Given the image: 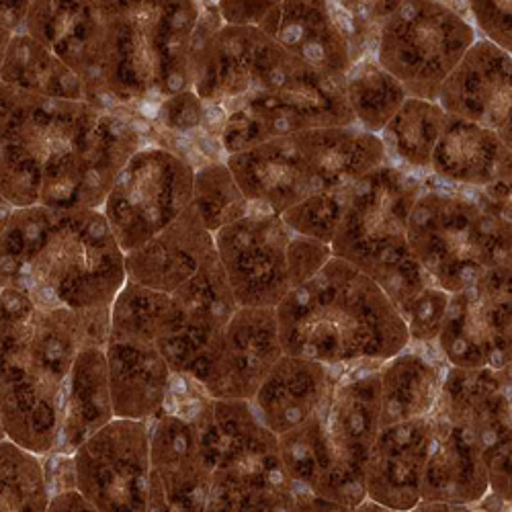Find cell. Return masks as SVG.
<instances>
[{"label": "cell", "instance_id": "28", "mask_svg": "<svg viewBox=\"0 0 512 512\" xmlns=\"http://www.w3.org/2000/svg\"><path fill=\"white\" fill-rule=\"evenodd\" d=\"M107 371L113 416L121 420L150 422L168 400L173 371L152 343L109 336Z\"/></svg>", "mask_w": 512, "mask_h": 512}, {"label": "cell", "instance_id": "39", "mask_svg": "<svg viewBox=\"0 0 512 512\" xmlns=\"http://www.w3.org/2000/svg\"><path fill=\"white\" fill-rule=\"evenodd\" d=\"M449 304V293L439 287H429L404 314L410 332V343L435 345Z\"/></svg>", "mask_w": 512, "mask_h": 512}, {"label": "cell", "instance_id": "1", "mask_svg": "<svg viewBox=\"0 0 512 512\" xmlns=\"http://www.w3.org/2000/svg\"><path fill=\"white\" fill-rule=\"evenodd\" d=\"M201 3H31L23 33L52 50L87 101L146 121L191 91V46Z\"/></svg>", "mask_w": 512, "mask_h": 512}, {"label": "cell", "instance_id": "6", "mask_svg": "<svg viewBox=\"0 0 512 512\" xmlns=\"http://www.w3.org/2000/svg\"><path fill=\"white\" fill-rule=\"evenodd\" d=\"M195 424L209 467L205 512H289L297 488L283 467L279 439L250 402H220L173 373L168 400Z\"/></svg>", "mask_w": 512, "mask_h": 512}, {"label": "cell", "instance_id": "40", "mask_svg": "<svg viewBox=\"0 0 512 512\" xmlns=\"http://www.w3.org/2000/svg\"><path fill=\"white\" fill-rule=\"evenodd\" d=\"M467 17L472 21L478 37L490 41L504 52H512L510 3H467Z\"/></svg>", "mask_w": 512, "mask_h": 512}, {"label": "cell", "instance_id": "19", "mask_svg": "<svg viewBox=\"0 0 512 512\" xmlns=\"http://www.w3.org/2000/svg\"><path fill=\"white\" fill-rule=\"evenodd\" d=\"M433 412L478 439L488 465L490 494L510 504V369L447 367Z\"/></svg>", "mask_w": 512, "mask_h": 512}, {"label": "cell", "instance_id": "37", "mask_svg": "<svg viewBox=\"0 0 512 512\" xmlns=\"http://www.w3.org/2000/svg\"><path fill=\"white\" fill-rule=\"evenodd\" d=\"M343 189L345 187L306 199L300 205L287 209L281 216L283 222L295 234L330 246L340 222V211H343Z\"/></svg>", "mask_w": 512, "mask_h": 512}, {"label": "cell", "instance_id": "34", "mask_svg": "<svg viewBox=\"0 0 512 512\" xmlns=\"http://www.w3.org/2000/svg\"><path fill=\"white\" fill-rule=\"evenodd\" d=\"M345 95L359 130L379 136L408 99L402 84L383 70L373 54L363 56L345 76Z\"/></svg>", "mask_w": 512, "mask_h": 512}, {"label": "cell", "instance_id": "20", "mask_svg": "<svg viewBox=\"0 0 512 512\" xmlns=\"http://www.w3.org/2000/svg\"><path fill=\"white\" fill-rule=\"evenodd\" d=\"M510 269L449 295L437 336V351L457 369H510Z\"/></svg>", "mask_w": 512, "mask_h": 512}, {"label": "cell", "instance_id": "25", "mask_svg": "<svg viewBox=\"0 0 512 512\" xmlns=\"http://www.w3.org/2000/svg\"><path fill=\"white\" fill-rule=\"evenodd\" d=\"M218 256L213 234L207 232L193 205L138 250L125 254L127 281L175 293Z\"/></svg>", "mask_w": 512, "mask_h": 512}, {"label": "cell", "instance_id": "33", "mask_svg": "<svg viewBox=\"0 0 512 512\" xmlns=\"http://www.w3.org/2000/svg\"><path fill=\"white\" fill-rule=\"evenodd\" d=\"M445 119L447 115L439 103L406 99L379 134L388 162L416 177L431 175V158Z\"/></svg>", "mask_w": 512, "mask_h": 512}, {"label": "cell", "instance_id": "12", "mask_svg": "<svg viewBox=\"0 0 512 512\" xmlns=\"http://www.w3.org/2000/svg\"><path fill=\"white\" fill-rule=\"evenodd\" d=\"M476 39L467 3H381L373 56L408 99L437 103L443 82Z\"/></svg>", "mask_w": 512, "mask_h": 512}, {"label": "cell", "instance_id": "10", "mask_svg": "<svg viewBox=\"0 0 512 512\" xmlns=\"http://www.w3.org/2000/svg\"><path fill=\"white\" fill-rule=\"evenodd\" d=\"M424 177L383 164L343 189V211L330 242L332 256L373 279L398 312L435 287L408 248V220Z\"/></svg>", "mask_w": 512, "mask_h": 512}, {"label": "cell", "instance_id": "46", "mask_svg": "<svg viewBox=\"0 0 512 512\" xmlns=\"http://www.w3.org/2000/svg\"><path fill=\"white\" fill-rule=\"evenodd\" d=\"M13 213H15V207L3 195H0V236H3V232L7 230Z\"/></svg>", "mask_w": 512, "mask_h": 512}, {"label": "cell", "instance_id": "35", "mask_svg": "<svg viewBox=\"0 0 512 512\" xmlns=\"http://www.w3.org/2000/svg\"><path fill=\"white\" fill-rule=\"evenodd\" d=\"M50 502L46 459L0 439V512H48Z\"/></svg>", "mask_w": 512, "mask_h": 512}, {"label": "cell", "instance_id": "38", "mask_svg": "<svg viewBox=\"0 0 512 512\" xmlns=\"http://www.w3.org/2000/svg\"><path fill=\"white\" fill-rule=\"evenodd\" d=\"M205 105L193 91L179 93L175 97L164 99L150 115V123L164 138L187 140L197 134L203 125Z\"/></svg>", "mask_w": 512, "mask_h": 512}, {"label": "cell", "instance_id": "42", "mask_svg": "<svg viewBox=\"0 0 512 512\" xmlns=\"http://www.w3.org/2000/svg\"><path fill=\"white\" fill-rule=\"evenodd\" d=\"M410 512H510V504L494 498L492 494L476 504V506H459V504H443V502H420Z\"/></svg>", "mask_w": 512, "mask_h": 512}, {"label": "cell", "instance_id": "31", "mask_svg": "<svg viewBox=\"0 0 512 512\" xmlns=\"http://www.w3.org/2000/svg\"><path fill=\"white\" fill-rule=\"evenodd\" d=\"M113 418L105 349L87 345L76 355L66 383L60 437L52 455H74Z\"/></svg>", "mask_w": 512, "mask_h": 512}, {"label": "cell", "instance_id": "45", "mask_svg": "<svg viewBox=\"0 0 512 512\" xmlns=\"http://www.w3.org/2000/svg\"><path fill=\"white\" fill-rule=\"evenodd\" d=\"M31 3H0V27L15 33H21Z\"/></svg>", "mask_w": 512, "mask_h": 512}, {"label": "cell", "instance_id": "11", "mask_svg": "<svg viewBox=\"0 0 512 512\" xmlns=\"http://www.w3.org/2000/svg\"><path fill=\"white\" fill-rule=\"evenodd\" d=\"M220 109V146L226 158L281 136L355 125L345 78L320 74L281 46L259 87Z\"/></svg>", "mask_w": 512, "mask_h": 512}, {"label": "cell", "instance_id": "7", "mask_svg": "<svg viewBox=\"0 0 512 512\" xmlns=\"http://www.w3.org/2000/svg\"><path fill=\"white\" fill-rule=\"evenodd\" d=\"M377 369H345L322 408L279 437L289 480L304 492L357 508L365 467L381 431Z\"/></svg>", "mask_w": 512, "mask_h": 512}, {"label": "cell", "instance_id": "17", "mask_svg": "<svg viewBox=\"0 0 512 512\" xmlns=\"http://www.w3.org/2000/svg\"><path fill=\"white\" fill-rule=\"evenodd\" d=\"M295 236L281 216L252 211L213 234L238 308L275 310L283 302L293 289L289 254Z\"/></svg>", "mask_w": 512, "mask_h": 512}, {"label": "cell", "instance_id": "24", "mask_svg": "<svg viewBox=\"0 0 512 512\" xmlns=\"http://www.w3.org/2000/svg\"><path fill=\"white\" fill-rule=\"evenodd\" d=\"M429 439V416L383 426L365 467V500L394 512L416 508L422 502Z\"/></svg>", "mask_w": 512, "mask_h": 512}, {"label": "cell", "instance_id": "43", "mask_svg": "<svg viewBox=\"0 0 512 512\" xmlns=\"http://www.w3.org/2000/svg\"><path fill=\"white\" fill-rule=\"evenodd\" d=\"M289 512H353V508L332 500H324L304 490H297Z\"/></svg>", "mask_w": 512, "mask_h": 512}, {"label": "cell", "instance_id": "3", "mask_svg": "<svg viewBox=\"0 0 512 512\" xmlns=\"http://www.w3.org/2000/svg\"><path fill=\"white\" fill-rule=\"evenodd\" d=\"M111 308L72 312L35 306L0 289V424L19 447L48 457L60 437L66 383L82 347H107Z\"/></svg>", "mask_w": 512, "mask_h": 512}, {"label": "cell", "instance_id": "9", "mask_svg": "<svg viewBox=\"0 0 512 512\" xmlns=\"http://www.w3.org/2000/svg\"><path fill=\"white\" fill-rule=\"evenodd\" d=\"M388 164L379 136L351 127L289 134L226 158L252 213H283ZM248 211V213H250Z\"/></svg>", "mask_w": 512, "mask_h": 512}, {"label": "cell", "instance_id": "47", "mask_svg": "<svg viewBox=\"0 0 512 512\" xmlns=\"http://www.w3.org/2000/svg\"><path fill=\"white\" fill-rule=\"evenodd\" d=\"M353 512H394V510L383 508V506H379V504H375L371 500H363L357 508H353Z\"/></svg>", "mask_w": 512, "mask_h": 512}, {"label": "cell", "instance_id": "13", "mask_svg": "<svg viewBox=\"0 0 512 512\" xmlns=\"http://www.w3.org/2000/svg\"><path fill=\"white\" fill-rule=\"evenodd\" d=\"M193 183V164L158 144L142 146L125 162L101 207L123 254L144 246L189 209Z\"/></svg>", "mask_w": 512, "mask_h": 512}, {"label": "cell", "instance_id": "2", "mask_svg": "<svg viewBox=\"0 0 512 512\" xmlns=\"http://www.w3.org/2000/svg\"><path fill=\"white\" fill-rule=\"evenodd\" d=\"M146 144H160V134L134 111L0 82V195L15 209H101L125 162Z\"/></svg>", "mask_w": 512, "mask_h": 512}, {"label": "cell", "instance_id": "30", "mask_svg": "<svg viewBox=\"0 0 512 512\" xmlns=\"http://www.w3.org/2000/svg\"><path fill=\"white\" fill-rule=\"evenodd\" d=\"M447 363L435 345L410 343L377 369L381 429L429 416L439 400Z\"/></svg>", "mask_w": 512, "mask_h": 512}, {"label": "cell", "instance_id": "5", "mask_svg": "<svg viewBox=\"0 0 512 512\" xmlns=\"http://www.w3.org/2000/svg\"><path fill=\"white\" fill-rule=\"evenodd\" d=\"M275 318L283 355L332 369H379L410 345L390 297L336 256L283 297Z\"/></svg>", "mask_w": 512, "mask_h": 512}, {"label": "cell", "instance_id": "49", "mask_svg": "<svg viewBox=\"0 0 512 512\" xmlns=\"http://www.w3.org/2000/svg\"><path fill=\"white\" fill-rule=\"evenodd\" d=\"M0 439H5V431H3V424H0Z\"/></svg>", "mask_w": 512, "mask_h": 512}, {"label": "cell", "instance_id": "44", "mask_svg": "<svg viewBox=\"0 0 512 512\" xmlns=\"http://www.w3.org/2000/svg\"><path fill=\"white\" fill-rule=\"evenodd\" d=\"M48 512H99L91 506L76 490H62L52 496Z\"/></svg>", "mask_w": 512, "mask_h": 512}, {"label": "cell", "instance_id": "41", "mask_svg": "<svg viewBox=\"0 0 512 512\" xmlns=\"http://www.w3.org/2000/svg\"><path fill=\"white\" fill-rule=\"evenodd\" d=\"M275 3H218L220 17L226 25L263 27Z\"/></svg>", "mask_w": 512, "mask_h": 512}, {"label": "cell", "instance_id": "16", "mask_svg": "<svg viewBox=\"0 0 512 512\" xmlns=\"http://www.w3.org/2000/svg\"><path fill=\"white\" fill-rule=\"evenodd\" d=\"M279 50L259 27L226 25L218 5L201 3L191 46V91L203 105H224L259 87Z\"/></svg>", "mask_w": 512, "mask_h": 512}, {"label": "cell", "instance_id": "26", "mask_svg": "<svg viewBox=\"0 0 512 512\" xmlns=\"http://www.w3.org/2000/svg\"><path fill=\"white\" fill-rule=\"evenodd\" d=\"M422 478V502L476 506L490 496V478L478 439L437 412Z\"/></svg>", "mask_w": 512, "mask_h": 512}, {"label": "cell", "instance_id": "8", "mask_svg": "<svg viewBox=\"0 0 512 512\" xmlns=\"http://www.w3.org/2000/svg\"><path fill=\"white\" fill-rule=\"evenodd\" d=\"M510 201L426 175L408 220V248L435 287L453 295L512 265Z\"/></svg>", "mask_w": 512, "mask_h": 512}, {"label": "cell", "instance_id": "32", "mask_svg": "<svg viewBox=\"0 0 512 512\" xmlns=\"http://www.w3.org/2000/svg\"><path fill=\"white\" fill-rule=\"evenodd\" d=\"M0 82L48 99L87 101L80 78L52 50L23 31L9 41L0 66Z\"/></svg>", "mask_w": 512, "mask_h": 512}, {"label": "cell", "instance_id": "4", "mask_svg": "<svg viewBox=\"0 0 512 512\" xmlns=\"http://www.w3.org/2000/svg\"><path fill=\"white\" fill-rule=\"evenodd\" d=\"M125 281V254L101 209H15L0 236V289L39 308H111Z\"/></svg>", "mask_w": 512, "mask_h": 512}, {"label": "cell", "instance_id": "29", "mask_svg": "<svg viewBox=\"0 0 512 512\" xmlns=\"http://www.w3.org/2000/svg\"><path fill=\"white\" fill-rule=\"evenodd\" d=\"M512 148L498 134L463 119H445L433 150L431 175L443 185L484 191L510 183Z\"/></svg>", "mask_w": 512, "mask_h": 512}, {"label": "cell", "instance_id": "27", "mask_svg": "<svg viewBox=\"0 0 512 512\" xmlns=\"http://www.w3.org/2000/svg\"><path fill=\"white\" fill-rule=\"evenodd\" d=\"M345 369L283 355L271 369L250 406L279 439L310 420L332 394Z\"/></svg>", "mask_w": 512, "mask_h": 512}, {"label": "cell", "instance_id": "23", "mask_svg": "<svg viewBox=\"0 0 512 512\" xmlns=\"http://www.w3.org/2000/svg\"><path fill=\"white\" fill-rule=\"evenodd\" d=\"M437 103L445 115L486 127L512 148V54L478 37L443 82Z\"/></svg>", "mask_w": 512, "mask_h": 512}, {"label": "cell", "instance_id": "14", "mask_svg": "<svg viewBox=\"0 0 512 512\" xmlns=\"http://www.w3.org/2000/svg\"><path fill=\"white\" fill-rule=\"evenodd\" d=\"M377 23L375 3H277L267 35L312 70L345 78L373 54Z\"/></svg>", "mask_w": 512, "mask_h": 512}, {"label": "cell", "instance_id": "21", "mask_svg": "<svg viewBox=\"0 0 512 512\" xmlns=\"http://www.w3.org/2000/svg\"><path fill=\"white\" fill-rule=\"evenodd\" d=\"M236 310L234 293L216 256L191 281L168 295L156 347L170 371L187 375Z\"/></svg>", "mask_w": 512, "mask_h": 512}, {"label": "cell", "instance_id": "22", "mask_svg": "<svg viewBox=\"0 0 512 512\" xmlns=\"http://www.w3.org/2000/svg\"><path fill=\"white\" fill-rule=\"evenodd\" d=\"M148 512H205L209 467L191 418L175 404L148 422Z\"/></svg>", "mask_w": 512, "mask_h": 512}, {"label": "cell", "instance_id": "48", "mask_svg": "<svg viewBox=\"0 0 512 512\" xmlns=\"http://www.w3.org/2000/svg\"><path fill=\"white\" fill-rule=\"evenodd\" d=\"M13 33L0 27V66H3V60H5V54H7V48H9V41H11Z\"/></svg>", "mask_w": 512, "mask_h": 512}, {"label": "cell", "instance_id": "15", "mask_svg": "<svg viewBox=\"0 0 512 512\" xmlns=\"http://www.w3.org/2000/svg\"><path fill=\"white\" fill-rule=\"evenodd\" d=\"M74 490L99 512H148V422L113 418L72 455Z\"/></svg>", "mask_w": 512, "mask_h": 512}, {"label": "cell", "instance_id": "18", "mask_svg": "<svg viewBox=\"0 0 512 512\" xmlns=\"http://www.w3.org/2000/svg\"><path fill=\"white\" fill-rule=\"evenodd\" d=\"M283 357L275 310L238 308L185 375L220 402H252Z\"/></svg>", "mask_w": 512, "mask_h": 512}, {"label": "cell", "instance_id": "36", "mask_svg": "<svg viewBox=\"0 0 512 512\" xmlns=\"http://www.w3.org/2000/svg\"><path fill=\"white\" fill-rule=\"evenodd\" d=\"M191 205L211 234H218L222 228L246 218L250 211V203L226 162H209L195 170Z\"/></svg>", "mask_w": 512, "mask_h": 512}]
</instances>
